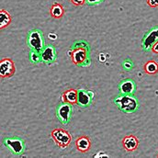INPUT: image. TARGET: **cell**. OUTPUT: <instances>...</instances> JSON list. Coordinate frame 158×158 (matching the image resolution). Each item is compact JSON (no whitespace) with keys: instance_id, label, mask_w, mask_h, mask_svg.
Wrapping results in <instances>:
<instances>
[{"instance_id":"obj_1","label":"cell","mask_w":158,"mask_h":158,"mask_svg":"<svg viewBox=\"0 0 158 158\" xmlns=\"http://www.w3.org/2000/svg\"><path fill=\"white\" fill-rule=\"evenodd\" d=\"M90 45L85 40H79L73 43L70 48L69 55L74 64L79 67H88L91 64Z\"/></svg>"},{"instance_id":"obj_2","label":"cell","mask_w":158,"mask_h":158,"mask_svg":"<svg viewBox=\"0 0 158 158\" xmlns=\"http://www.w3.org/2000/svg\"><path fill=\"white\" fill-rule=\"evenodd\" d=\"M113 102L123 113H133L139 109V102L134 95L119 94L113 98Z\"/></svg>"},{"instance_id":"obj_3","label":"cell","mask_w":158,"mask_h":158,"mask_svg":"<svg viewBox=\"0 0 158 158\" xmlns=\"http://www.w3.org/2000/svg\"><path fill=\"white\" fill-rule=\"evenodd\" d=\"M3 143L4 145L8 148V150L17 156H20L23 155L26 149V144L25 141L18 136H9V137H5L3 139Z\"/></svg>"},{"instance_id":"obj_4","label":"cell","mask_w":158,"mask_h":158,"mask_svg":"<svg viewBox=\"0 0 158 158\" xmlns=\"http://www.w3.org/2000/svg\"><path fill=\"white\" fill-rule=\"evenodd\" d=\"M27 44L30 50H34L40 52L45 46L42 31L40 29L31 30L27 35Z\"/></svg>"},{"instance_id":"obj_5","label":"cell","mask_w":158,"mask_h":158,"mask_svg":"<svg viewBox=\"0 0 158 158\" xmlns=\"http://www.w3.org/2000/svg\"><path fill=\"white\" fill-rule=\"evenodd\" d=\"M73 104L63 101L56 108V116L63 125H67L73 117Z\"/></svg>"},{"instance_id":"obj_6","label":"cell","mask_w":158,"mask_h":158,"mask_svg":"<svg viewBox=\"0 0 158 158\" xmlns=\"http://www.w3.org/2000/svg\"><path fill=\"white\" fill-rule=\"evenodd\" d=\"M51 135H52V138L54 141V143L61 148L68 147L72 142L71 134L67 131L60 129V128L54 129L52 131Z\"/></svg>"},{"instance_id":"obj_7","label":"cell","mask_w":158,"mask_h":158,"mask_svg":"<svg viewBox=\"0 0 158 158\" xmlns=\"http://www.w3.org/2000/svg\"><path fill=\"white\" fill-rule=\"evenodd\" d=\"M158 41V26L148 30L142 40V49L143 52H150Z\"/></svg>"},{"instance_id":"obj_8","label":"cell","mask_w":158,"mask_h":158,"mask_svg":"<svg viewBox=\"0 0 158 158\" xmlns=\"http://www.w3.org/2000/svg\"><path fill=\"white\" fill-rule=\"evenodd\" d=\"M16 72L14 62L10 58H3L0 62V76L2 78L13 77Z\"/></svg>"},{"instance_id":"obj_9","label":"cell","mask_w":158,"mask_h":158,"mask_svg":"<svg viewBox=\"0 0 158 158\" xmlns=\"http://www.w3.org/2000/svg\"><path fill=\"white\" fill-rule=\"evenodd\" d=\"M94 99V93L91 90L79 89L77 90V105L80 108L89 107Z\"/></svg>"},{"instance_id":"obj_10","label":"cell","mask_w":158,"mask_h":158,"mask_svg":"<svg viewBox=\"0 0 158 158\" xmlns=\"http://www.w3.org/2000/svg\"><path fill=\"white\" fill-rule=\"evenodd\" d=\"M40 54L42 62L47 64L54 63L57 57L56 49L52 44H45L42 51L40 52Z\"/></svg>"},{"instance_id":"obj_11","label":"cell","mask_w":158,"mask_h":158,"mask_svg":"<svg viewBox=\"0 0 158 158\" xmlns=\"http://www.w3.org/2000/svg\"><path fill=\"white\" fill-rule=\"evenodd\" d=\"M118 88L119 94L134 95V93L136 92V89H137V85L133 79L126 78L119 82Z\"/></svg>"},{"instance_id":"obj_12","label":"cell","mask_w":158,"mask_h":158,"mask_svg":"<svg viewBox=\"0 0 158 158\" xmlns=\"http://www.w3.org/2000/svg\"><path fill=\"white\" fill-rule=\"evenodd\" d=\"M122 145H123V148L126 151L132 152V151H135L138 148L139 141L134 135H129V136H126V137L123 138Z\"/></svg>"},{"instance_id":"obj_13","label":"cell","mask_w":158,"mask_h":158,"mask_svg":"<svg viewBox=\"0 0 158 158\" xmlns=\"http://www.w3.org/2000/svg\"><path fill=\"white\" fill-rule=\"evenodd\" d=\"M76 147L81 153H86L91 148V142L86 136H80L76 140Z\"/></svg>"},{"instance_id":"obj_14","label":"cell","mask_w":158,"mask_h":158,"mask_svg":"<svg viewBox=\"0 0 158 158\" xmlns=\"http://www.w3.org/2000/svg\"><path fill=\"white\" fill-rule=\"evenodd\" d=\"M62 98L63 101L68 102L71 104H77V90L76 89H67L62 94Z\"/></svg>"},{"instance_id":"obj_15","label":"cell","mask_w":158,"mask_h":158,"mask_svg":"<svg viewBox=\"0 0 158 158\" xmlns=\"http://www.w3.org/2000/svg\"><path fill=\"white\" fill-rule=\"evenodd\" d=\"M50 13H51V16L54 19H61L63 18L64 14V6L59 4V3H54L51 9H50Z\"/></svg>"},{"instance_id":"obj_16","label":"cell","mask_w":158,"mask_h":158,"mask_svg":"<svg viewBox=\"0 0 158 158\" xmlns=\"http://www.w3.org/2000/svg\"><path fill=\"white\" fill-rule=\"evenodd\" d=\"M11 20H12V19H11L10 14L7 11H6L5 9H1V11H0V28L5 29L11 23Z\"/></svg>"},{"instance_id":"obj_17","label":"cell","mask_w":158,"mask_h":158,"mask_svg":"<svg viewBox=\"0 0 158 158\" xmlns=\"http://www.w3.org/2000/svg\"><path fill=\"white\" fill-rule=\"evenodd\" d=\"M144 71L149 75H155L158 73V64L156 61H149L144 64Z\"/></svg>"},{"instance_id":"obj_18","label":"cell","mask_w":158,"mask_h":158,"mask_svg":"<svg viewBox=\"0 0 158 158\" xmlns=\"http://www.w3.org/2000/svg\"><path fill=\"white\" fill-rule=\"evenodd\" d=\"M29 59H30L31 63L33 64H38L40 62H42L40 52H37V51H34V50H30Z\"/></svg>"},{"instance_id":"obj_19","label":"cell","mask_w":158,"mask_h":158,"mask_svg":"<svg viewBox=\"0 0 158 158\" xmlns=\"http://www.w3.org/2000/svg\"><path fill=\"white\" fill-rule=\"evenodd\" d=\"M121 66H122L123 70L130 72L134 68V63L131 58H126V59L123 60V62L121 64Z\"/></svg>"},{"instance_id":"obj_20","label":"cell","mask_w":158,"mask_h":158,"mask_svg":"<svg viewBox=\"0 0 158 158\" xmlns=\"http://www.w3.org/2000/svg\"><path fill=\"white\" fill-rule=\"evenodd\" d=\"M105 0H86V4L88 6H98L100 5L101 3H103Z\"/></svg>"},{"instance_id":"obj_21","label":"cell","mask_w":158,"mask_h":158,"mask_svg":"<svg viewBox=\"0 0 158 158\" xmlns=\"http://www.w3.org/2000/svg\"><path fill=\"white\" fill-rule=\"evenodd\" d=\"M75 6H83L85 2H86V0H70Z\"/></svg>"},{"instance_id":"obj_22","label":"cell","mask_w":158,"mask_h":158,"mask_svg":"<svg viewBox=\"0 0 158 158\" xmlns=\"http://www.w3.org/2000/svg\"><path fill=\"white\" fill-rule=\"evenodd\" d=\"M147 4H148L151 7H157L158 0H147Z\"/></svg>"},{"instance_id":"obj_23","label":"cell","mask_w":158,"mask_h":158,"mask_svg":"<svg viewBox=\"0 0 158 158\" xmlns=\"http://www.w3.org/2000/svg\"><path fill=\"white\" fill-rule=\"evenodd\" d=\"M152 51L155 52V53H158V41L153 46V48H152Z\"/></svg>"}]
</instances>
